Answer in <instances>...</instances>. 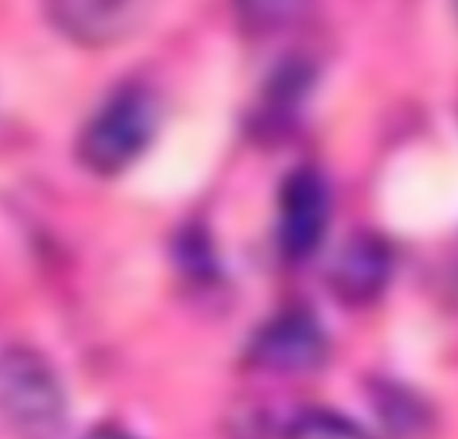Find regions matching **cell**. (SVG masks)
<instances>
[{"label": "cell", "mask_w": 458, "mask_h": 439, "mask_svg": "<svg viewBox=\"0 0 458 439\" xmlns=\"http://www.w3.org/2000/svg\"><path fill=\"white\" fill-rule=\"evenodd\" d=\"M0 421L16 439H59L67 400L43 354L13 346L0 354Z\"/></svg>", "instance_id": "6da1fadb"}, {"label": "cell", "mask_w": 458, "mask_h": 439, "mask_svg": "<svg viewBox=\"0 0 458 439\" xmlns=\"http://www.w3.org/2000/svg\"><path fill=\"white\" fill-rule=\"evenodd\" d=\"M156 126V97L137 83L121 86L83 126L78 137V161L99 177L121 174L145 153Z\"/></svg>", "instance_id": "7a4b0ae2"}, {"label": "cell", "mask_w": 458, "mask_h": 439, "mask_svg": "<svg viewBox=\"0 0 458 439\" xmlns=\"http://www.w3.org/2000/svg\"><path fill=\"white\" fill-rule=\"evenodd\" d=\"M330 188L317 169H295L284 177L276 204V244L279 252L298 263L311 257L330 225Z\"/></svg>", "instance_id": "3957f363"}, {"label": "cell", "mask_w": 458, "mask_h": 439, "mask_svg": "<svg viewBox=\"0 0 458 439\" xmlns=\"http://www.w3.org/2000/svg\"><path fill=\"white\" fill-rule=\"evenodd\" d=\"M153 0H43L51 24L86 48H105L131 38Z\"/></svg>", "instance_id": "277c9868"}, {"label": "cell", "mask_w": 458, "mask_h": 439, "mask_svg": "<svg viewBox=\"0 0 458 439\" xmlns=\"http://www.w3.org/2000/svg\"><path fill=\"white\" fill-rule=\"evenodd\" d=\"M327 357V338L309 311H284L255 335L250 359L276 376H303L317 370Z\"/></svg>", "instance_id": "5b68a950"}, {"label": "cell", "mask_w": 458, "mask_h": 439, "mask_svg": "<svg viewBox=\"0 0 458 439\" xmlns=\"http://www.w3.org/2000/svg\"><path fill=\"white\" fill-rule=\"evenodd\" d=\"M392 271L394 255L389 241L376 231H357L341 244L333 260L330 290L344 306H370L389 287Z\"/></svg>", "instance_id": "8992f818"}, {"label": "cell", "mask_w": 458, "mask_h": 439, "mask_svg": "<svg viewBox=\"0 0 458 439\" xmlns=\"http://www.w3.org/2000/svg\"><path fill=\"white\" fill-rule=\"evenodd\" d=\"M370 408L392 439H421L432 426L429 408L419 400V394L392 381L373 384Z\"/></svg>", "instance_id": "52a82bcc"}, {"label": "cell", "mask_w": 458, "mask_h": 439, "mask_svg": "<svg viewBox=\"0 0 458 439\" xmlns=\"http://www.w3.org/2000/svg\"><path fill=\"white\" fill-rule=\"evenodd\" d=\"M233 8L247 32L274 35L298 24L311 8V0H233Z\"/></svg>", "instance_id": "ba28073f"}, {"label": "cell", "mask_w": 458, "mask_h": 439, "mask_svg": "<svg viewBox=\"0 0 458 439\" xmlns=\"http://www.w3.org/2000/svg\"><path fill=\"white\" fill-rule=\"evenodd\" d=\"M282 439H370L354 421L330 410H306L290 421Z\"/></svg>", "instance_id": "9c48e42d"}, {"label": "cell", "mask_w": 458, "mask_h": 439, "mask_svg": "<svg viewBox=\"0 0 458 439\" xmlns=\"http://www.w3.org/2000/svg\"><path fill=\"white\" fill-rule=\"evenodd\" d=\"M83 439H137L131 432L121 429V426H99V429H91Z\"/></svg>", "instance_id": "30bf717a"}]
</instances>
